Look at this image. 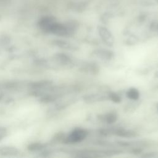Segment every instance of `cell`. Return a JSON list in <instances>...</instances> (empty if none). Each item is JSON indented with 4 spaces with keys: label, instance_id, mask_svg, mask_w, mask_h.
Here are the masks:
<instances>
[{
    "label": "cell",
    "instance_id": "obj_1",
    "mask_svg": "<svg viewBox=\"0 0 158 158\" xmlns=\"http://www.w3.org/2000/svg\"><path fill=\"white\" fill-rule=\"evenodd\" d=\"M87 132L83 129L77 128L74 130L68 136L67 142L69 143H78L83 139L86 136Z\"/></svg>",
    "mask_w": 158,
    "mask_h": 158
},
{
    "label": "cell",
    "instance_id": "obj_2",
    "mask_svg": "<svg viewBox=\"0 0 158 158\" xmlns=\"http://www.w3.org/2000/svg\"><path fill=\"white\" fill-rule=\"evenodd\" d=\"M99 33L104 42L109 46H112L114 44V38L112 34L107 29L101 27L99 29Z\"/></svg>",
    "mask_w": 158,
    "mask_h": 158
},
{
    "label": "cell",
    "instance_id": "obj_3",
    "mask_svg": "<svg viewBox=\"0 0 158 158\" xmlns=\"http://www.w3.org/2000/svg\"><path fill=\"white\" fill-rule=\"evenodd\" d=\"M54 22V18L51 17H44L40 20L38 25L43 30L49 32L51 27Z\"/></svg>",
    "mask_w": 158,
    "mask_h": 158
},
{
    "label": "cell",
    "instance_id": "obj_4",
    "mask_svg": "<svg viewBox=\"0 0 158 158\" xmlns=\"http://www.w3.org/2000/svg\"><path fill=\"white\" fill-rule=\"evenodd\" d=\"M0 153L5 156H15L19 154V151L14 147L4 146L1 148Z\"/></svg>",
    "mask_w": 158,
    "mask_h": 158
},
{
    "label": "cell",
    "instance_id": "obj_5",
    "mask_svg": "<svg viewBox=\"0 0 158 158\" xmlns=\"http://www.w3.org/2000/svg\"><path fill=\"white\" fill-rule=\"evenodd\" d=\"M56 59L61 64L69 65L72 64V59L70 57L65 54H57L56 55Z\"/></svg>",
    "mask_w": 158,
    "mask_h": 158
},
{
    "label": "cell",
    "instance_id": "obj_6",
    "mask_svg": "<svg viewBox=\"0 0 158 158\" xmlns=\"http://www.w3.org/2000/svg\"><path fill=\"white\" fill-rule=\"evenodd\" d=\"M95 54L98 57L107 60L112 59L113 56V53L111 51L104 49H98L95 51Z\"/></svg>",
    "mask_w": 158,
    "mask_h": 158
},
{
    "label": "cell",
    "instance_id": "obj_7",
    "mask_svg": "<svg viewBox=\"0 0 158 158\" xmlns=\"http://www.w3.org/2000/svg\"><path fill=\"white\" fill-rule=\"evenodd\" d=\"M127 97L133 100H137L139 97V93L136 88H130L127 93Z\"/></svg>",
    "mask_w": 158,
    "mask_h": 158
},
{
    "label": "cell",
    "instance_id": "obj_8",
    "mask_svg": "<svg viewBox=\"0 0 158 158\" xmlns=\"http://www.w3.org/2000/svg\"><path fill=\"white\" fill-rule=\"evenodd\" d=\"M55 44L56 46H57L60 48L66 49L69 50H72V49L75 48L70 43L66 41H56L55 42Z\"/></svg>",
    "mask_w": 158,
    "mask_h": 158
},
{
    "label": "cell",
    "instance_id": "obj_9",
    "mask_svg": "<svg viewBox=\"0 0 158 158\" xmlns=\"http://www.w3.org/2000/svg\"><path fill=\"white\" fill-rule=\"evenodd\" d=\"M117 120V115L114 113H109L106 115L105 116V120L108 123H114Z\"/></svg>",
    "mask_w": 158,
    "mask_h": 158
},
{
    "label": "cell",
    "instance_id": "obj_10",
    "mask_svg": "<svg viewBox=\"0 0 158 158\" xmlns=\"http://www.w3.org/2000/svg\"><path fill=\"white\" fill-rule=\"evenodd\" d=\"M109 98L112 101H114V102H116V103H118L121 101V98L116 93H111L109 94Z\"/></svg>",
    "mask_w": 158,
    "mask_h": 158
},
{
    "label": "cell",
    "instance_id": "obj_11",
    "mask_svg": "<svg viewBox=\"0 0 158 158\" xmlns=\"http://www.w3.org/2000/svg\"><path fill=\"white\" fill-rule=\"evenodd\" d=\"M43 148V145L41 143H33L31 144L29 146V149L33 150V151H36V150H39Z\"/></svg>",
    "mask_w": 158,
    "mask_h": 158
},
{
    "label": "cell",
    "instance_id": "obj_12",
    "mask_svg": "<svg viewBox=\"0 0 158 158\" xmlns=\"http://www.w3.org/2000/svg\"><path fill=\"white\" fill-rule=\"evenodd\" d=\"M7 135L6 130L3 127H0V140L4 138Z\"/></svg>",
    "mask_w": 158,
    "mask_h": 158
},
{
    "label": "cell",
    "instance_id": "obj_13",
    "mask_svg": "<svg viewBox=\"0 0 158 158\" xmlns=\"http://www.w3.org/2000/svg\"><path fill=\"white\" fill-rule=\"evenodd\" d=\"M157 110H158V104H157Z\"/></svg>",
    "mask_w": 158,
    "mask_h": 158
}]
</instances>
